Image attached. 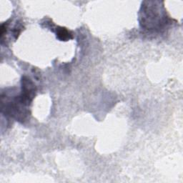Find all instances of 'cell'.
<instances>
[{
	"mask_svg": "<svg viewBox=\"0 0 183 183\" xmlns=\"http://www.w3.org/2000/svg\"><path fill=\"white\" fill-rule=\"evenodd\" d=\"M57 35H58L59 39L61 40H67L68 39L72 38L71 34H69V32L65 29L61 28L59 29L58 32H57Z\"/></svg>",
	"mask_w": 183,
	"mask_h": 183,
	"instance_id": "1",
	"label": "cell"
}]
</instances>
